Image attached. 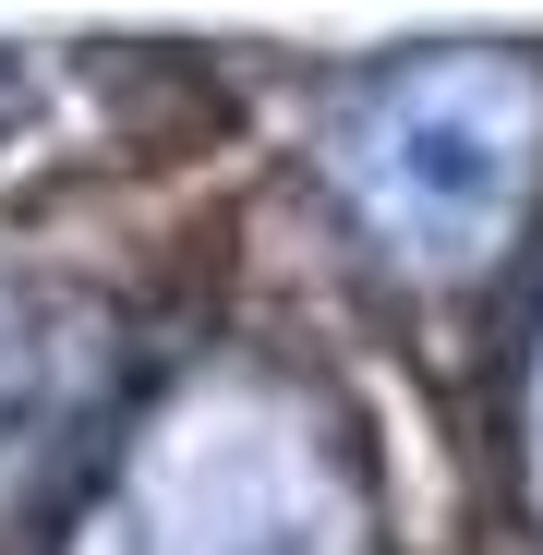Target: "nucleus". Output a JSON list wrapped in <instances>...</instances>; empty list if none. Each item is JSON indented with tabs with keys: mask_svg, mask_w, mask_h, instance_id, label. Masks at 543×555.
I'll return each mask as SVG.
<instances>
[{
	"mask_svg": "<svg viewBox=\"0 0 543 555\" xmlns=\"http://www.w3.org/2000/svg\"><path fill=\"white\" fill-rule=\"evenodd\" d=\"M531 145H543V98L531 73L495 61V49H447V61H399L350 98L338 121V181L350 206L375 218L399 254H435L460 266L507 230L519 181H531Z\"/></svg>",
	"mask_w": 543,
	"mask_h": 555,
	"instance_id": "1",
	"label": "nucleus"
},
{
	"mask_svg": "<svg viewBox=\"0 0 543 555\" xmlns=\"http://www.w3.org/2000/svg\"><path fill=\"white\" fill-rule=\"evenodd\" d=\"M531 435H543V362H531Z\"/></svg>",
	"mask_w": 543,
	"mask_h": 555,
	"instance_id": "3",
	"label": "nucleus"
},
{
	"mask_svg": "<svg viewBox=\"0 0 543 555\" xmlns=\"http://www.w3.org/2000/svg\"><path fill=\"white\" fill-rule=\"evenodd\" d=\"M85 555H338V483L302 423L218 387L157 423Z\"/></svg>",
	"mask_w": 543,
	"mask_h": 555,
	"instance_id": "2",
	"label": "nucleus"
}]
</instances>
